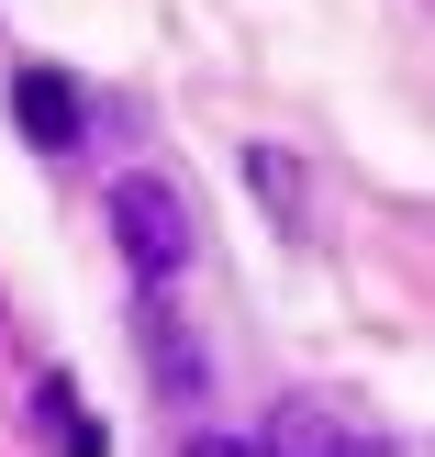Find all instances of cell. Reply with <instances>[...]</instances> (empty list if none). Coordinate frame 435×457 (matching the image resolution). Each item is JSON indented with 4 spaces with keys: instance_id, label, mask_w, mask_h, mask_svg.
I'll return each instance as SVG.
<instances>
[{
    "instance_id": "obj_6",
    "label": "cell",
    "mask_w": 435,
    "mask_h": 457,
    "mask_svg": "<svg viewBox=\"0 0 435 457\" xmlns=\"http://www.w3.org/2000/svg\"><path fill=\"white\" fill-rule=\"evenodd\" d=\"M335 457H402V446H391V436H380V424H357V436H347V446H335Z\"/></svg>"
},
{
    "instance_id": "obj_1",
    "label": "cell",
    "mask_w": 435,
    "mask_h": 457,
    "mask_svg": "<svg viewBox=\"0 0 435 457\" xmlns=\"http://www.w3.org/2000/svg\"><path fill=\"white\" fill-rule=\"evenodd\" d=\"M101 212H112V245H123V268H134L146 290H168L179 268H190V201H179L156 168H123Z\"/></svg>"
},
{
    "instance_id": "obj_5",
    "label": "cell",
    "mask_w": 435,
    "mask_h": 457,
    "mask_svg": "<svg viewBox=\"0 0 435 457\" xmlns=\"http://www.w3.org/2000/svg\"><path fill=\"white\" fill-rule=\"evenodd\" d=\"M146 369H156V391H168V402H190V391H201L190 335H168V324H146Z\"/></svg>"
},
{
    "instance_id": "obj_7",
    "label": "cell",
    "mask_w": 435,
    "mask_h": 457,
    "mask_svg": "<svg viewBox=\"0 0 435 457\" xmlns=\"http://www.w3.org/2000/svg\"><path fill=\"white\" fill-rule=\"evenodd\" d=\"M179 457H257V446H246V436H190Z\"/></svg>"
},
{
    "instance_id": "obj_4",
    "label": "cell",
    "mask_w": 435,
    "mask_h": 457,
    "mask_svg": "<svg viewBox=\"0 0 435 457\" xmlns=\"http://www.w3.org/2000/svg\"><path fill=\"white\" fill-rule=\"evenodd\" d=\"M246 190H257V201H268L280 223H302V168H290L280 145H257V156H246Z\"/></svg>"
},
{
    "instance_id": "obj_3",
    "label": "cell",
    "mask_w": 435,
    "mask_h": 457,
    "mask_svg": "<svg viewBox=\"0 0 435 457\" xmlns=\"http://www.w3.org/2000/svg\"><path fill=\"white\" fill-rule=\"evenodd\" d=\"M34 436L56 446V457H112V436H101V413H89L67 379H34Z\"/></svg>"
},
{
    "instance_id": "obj_2",
    "label": "cell",
    "mask_w": 435,
    "mask_h": 457,
    "mask_svg": "<svg viewBox=\"0 0 435 457\" xmlns=\"http://www.w3.org/2000/svg\"><path fill=\"white\" fill-rule=\"evenodd\" d=\"M12 123L34 134L45 156L79 145V79H67V67H22V79H12Z\"/></svg>"
}]
</instances>
